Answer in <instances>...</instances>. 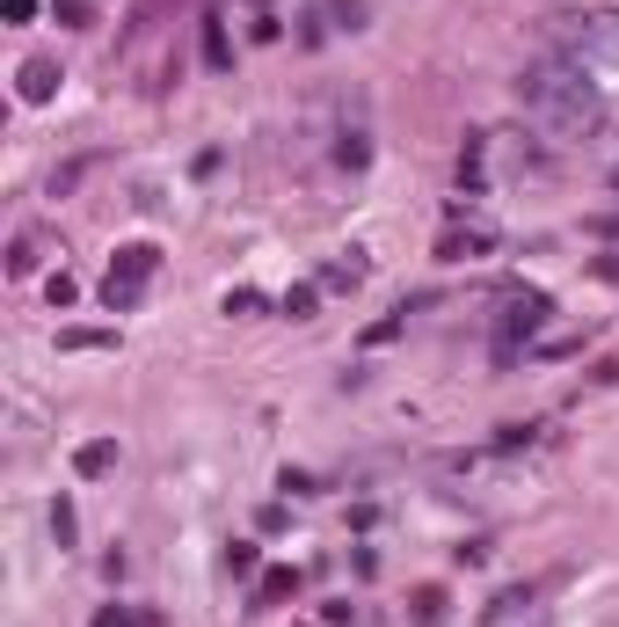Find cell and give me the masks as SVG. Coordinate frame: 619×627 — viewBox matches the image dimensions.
I'll return each instance as SVG.
<instances>
[{
    "label": "cell",
    "instance_id": "obj_16",
    "mask_svg": "<svg viewBox=\"0 0 619 627\" xmlns=\"http://www.w3.org/2000/svg\"><path fill=\"white\" fill-rule=\"evenodd\" d=\"M226 569H234V577H256V548L234 540V548H226Z\"/></svg>",
    "mask_w": 619,
    "mask_h": 627
},
{
    "label": "cell",
    "instance_id": "obj_6",
    "mask_svg": "<svg viewBox=\"0 0 619 627\" xmlns=\"http://www.w3.org/2000/svg\"><path fill=\"white\" fill-rule=\"evenodd\" d=\"M313 285H321V292H358V285H364V256H358V248H350V256H335Z\"/></svg>",
    "mask_w": 619,
    "mask_h": 627
},
{
    "label": "cell",
    "instance_id": "obj_13",
    "mask_svg": "<svg viewBox=\"0 0 619 627\" xmlns=\"http://www.w3.org/2000/svg\"><path fill=\"white\" fill-rule=\"evenodd\" d=\"M313 307H321V285H292L285 299H277V314H292V321H307Z\"/></svg>",
    "mask_w": 619,
    "mask_h": 627
},
{
    "label": "cell",
    "instance_id": "obj_2",
    "mask_svg": "<svg viewBox=\"0 0 619 627\" xmlns=\"http://www.w3.org/2000/svg\"><path fill=\"white\" fill-rule=\"evenodd\" d=\"M153 270H161V248H153V242L117 248V263H110V278H102V307H110V314H132V307L146 299V285H153Z\"/></svg>",
    "mask_w": 619,
    "mask_h": 627
},
{
    "label": "cell",
    "instance_id": "obj_1",
    "mask_svg": "<svg viewBox=\"0 0 619 627\" xmlns=\"http://www.w3.org/2000/svg\"><path fill=\"white\" fill-rule=\"evenodd\" d=\"M518 102H524V118L561 146H583L605 132V96H597L591 66H575L569 51H540L518 73Z\"/></svg>",
    "mask_w": 619,
    "mask_h": 627
},
{
    "label": "cell",
    "instance_id": "obj_5",
    "mask_svg": "<svg viewBox=\"0 0 619 627\" xmlns=\"http://www.w3.org/2000/svg\"><path fill=\"white\" fill-rule=\"evenodd\" d=\"M488 248H496V234H488V226H445L437 256H445V263H474V256H488Z\"/></svg>",
    "mask_w": 619,
    "mask_h": 627
},
{
    "label": "cell",
    "instance_id": "obj_12",
    "mask_svg": "<svg viewBox=\"0 0 619 627\" xmlns=\"http://www.w3.org/2000/svg\"><path fill=\"white\" fill-rule=\"evenodd\" d=\"M110 329H59V351H110Z\"/></svg>",
    "mask_w": 619,
    "mask_h": 627
},
{
    "label": "cell",
    "instance_id": "obj_7",
    "mask_svg": "<svg viewBox=\"0 0 619 627\" xmlns=\"http://www.w3.org/2000/svg\"><path fill=\"white\" fill-rule=\"evenodd\" d=\"M197 51H205V66H212V73H226V66H234V37H226V23H219V15L205 23V37H197Z\"/></svg>",
    "mask_w": 619,
    "mask_h": 627
},
{
    "label": "cell",
    "instance_id": "obj_8",
    "mask_svg": "<svg viewBox=\"0 0 619 627\" xmlns=\"http://www.w3.org/2000/svg\"><path fill=\"white\" fill-rule=\"evenodd\" d=\"M59 96V66H51V59H29L23 66V102H51Z\"/></svg>",
    "mask_w": 619,
    "mask_h": 627
},
{
    "label": "cell",
    "instance_id": "obj_17",
    "mask_svg": "<svg viewBox=\"0 0 619 627\" xmlns=\"http://www.w3.org/2000/svg\"><path fill=\"white\" fill-rule=\"evenodd\" d=\"M51 532H59V548H73V504H51Z\"/></svg>",
    "mask_w": 619,
    "mask_h": 627
},
{
    "label": "cell",
    "instance_id": "obj_19",
    "mask_svg": "<svg viewBox=\"0 0 619 627\" xmlns=\"http://www.w3.org/2000/svg\"><path fill=\"white\" fill-rule=\"evenodd\" d=\"M256 307H262V292H248V285L226 292V314H256Z\"/></svg>",
    "mask_w": 619,
    "mask_h": 627
},
{
    "label": "cell",
    "instance_id": "obj_15",
    "mask_svg": "<svg viewBox=\"0 0 619 627\" xmlns=\"http://www.w3.org/2000/svg\"><path fill=\"white\" fill-rule=\"evenodd\" d=\"M329 15H335V29H358L364 23V0H329Z\"/></svg>",
    "mask_w": 619,
    "mask_h": 627
},
{
    "label": "cell",
    "instance_id": "obj_4",
    "mask_svg": "<svg viewBox=\"0 0 619 627\" xmlns=\"http://www.w3.org/2000/svg\"><path fill=\"white\" fill-rule=\"evenodd\" d=\"M569 59L575 66H619V15H583V23L569 29Z\"/></svg>",
    "mask_w": 619,
    "mask_h": 627
},
{
    "label": "cell",
    "instance_id": "obj_21",
    "mask_svg": "<svg viewBox=\"0 0 619 627\" xmlns=\"http://www.w3.org/2000/svg\"><path fill=\"white\" fill-rule=\"evenodd\" d=\"M597 278H605V285H619V256H597Z\"/></svg>",
    "mask_w": 619,
    "mask_h": 627
},
{
    "label": "cell",
    "instance_id": "obj_10",
    "mask_svg": "<svg viewBox=\"0 0 619 627\" xmlns=\"http://www.w3.org/2000/svg\"><path fill=\"white\" fill-rule=\"evenodd\" d=\"M292 591H299V569H270V577L256 583V605H285Z\"/></svg>",
    "mask_w": 619,
    "mask_h": 627
},
{
    "label": "cell",
    "instance_id": "obj_9",
    "mask_svg": "<svg viewBox=\"0 0 619 627\" xmlns=\"http://www.w3.org/2000/svg\"><path fill=\"white\" fill-rule=\"evenodd\" d=\"M73 467H81V475L96 482V475H110V467H117V445H110V438H88V445L73 453Z\"/></svg>",
    "mask_w": 619,
    "mask_h": 627
},
{
    "label": "cell",
    "instance_id": "obj_14",
    "mask_svg": "<svg viewBox=\"0 0 619 627\" xmlns=\"http://www.w3.org/2000/svg\"><path fill=\"white\" fill-rule=\"evenodd\" d=\"M437 620H445V591L423 583V591H416V627H437Z\"/></svg>",
    "mask_w": 619,
    "mask_h": 627
},
{
    "label": "cell",
    "instance_id": "obj_3",
    "mask_svg": "<svg viewBox=\"0 0 619 627\" xmlns=\"http://www.w3.org/2000/svg\"><path fill=\"white\" fill-rule=\"evenodd\" d=\"M554 314V299L547 292H503V321H496V365H510L518 358V343H532L540 336V321Z\"/></svg>",
    "mask_w": 619,
    "mask_h": 627
},
{
    "label": "cell",
    "instance_id": "obj_22",
    "mask_svg": "<svg viewBox=\"0 0 619 627\" xmlns=\"http://www.w3.org/2000/svg\"><path fill=\"white\" fill-rule=\"evenodd\" d=\"M96 627H124V605H110V613H96Z\"/></svg>",
    "mask_w": 619,
    "mask_h": 627
},
{
    "label": "cell",
    "instance_id": "obj_20",
    "mask_svg": "<svg viewBox=\"0 0 619 627\" xmlns=\"http://www.w3.org/2000/svg\"><path fill=\"white\" fill-rule=\"evenodd\" d=\"M0 15H8V23H29V15H37V0H0Z\"/></svg>",
    "mask_w": 619,
    "mask_h": 627
},
{
    "label": "cell",
    "instance_id": "obj_18",
    "mask_svg": "<svg viewBox=\"0 0 619 627\" xmlns=\"http://www.w3.org/2000/svg\"><path fill=\"white\" fill-rule=\"evenodd\" d=\"M59 23H66V29H88V23H96V15H88L81 0H59Z\"/></svg>",
    "mask_w": 619,
    "mask_h": 627
},
{
    "label": "cell",
    "instance_id": "obj_11",
    "mask_svg": "<svg viewBox=\"0 0 619 627\" xmlns=\"http://www.w3.org/2000/svg\"><path fill=\"white\" fill-rule=\"evenodd\" d=\"M37 256H45V242H37V234H23V242L8 248V278H29V270H37Z\"/></svg>",
    "mask_w": 619,
    "mask_h": 627
}]
</instances>
